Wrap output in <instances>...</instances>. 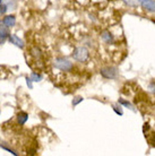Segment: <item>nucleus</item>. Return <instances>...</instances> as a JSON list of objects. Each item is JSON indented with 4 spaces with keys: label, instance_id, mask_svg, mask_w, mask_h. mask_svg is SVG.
Returning <instances> with one entry per match:
<instances>
[{
    "label": "nucleus",
    "instance_id": "f8f14e48",
    "mask_svg": "<svg viewBox=\"0 0 155 156\" xmlns=\"http://www.w3.org/2000/svg\"><path fill=\"white\" fill-rule=\"evenodd\" d=\"M122 1H124L128 7H132V8H136L138 6V4H139L138 0H122Z\"/></svg>",
    "mask_w": 155,
    "mask_h": 156
},
{
    "label": "nucleus",
    "instance_id": "a211bd4d",
    "mask_svg": "<svg viewBox=\"0 0 155 156\" xmlns=\"http://www.w3.org/2000/svg\"><path fill=\"white\" fill-rule=\"evenodd\" d=\"M148 90H150L151 93L155 94V80H152V82L148 84Z\"/></svg>",
    "mask_w": 155,
    "mask_h": 156
},
{
    "label": "nucleus",
    "instance_id": "dca6fc26",
    "mask_svg": "<svg viewBox=\"0 0 155 156\" xmlns=\"http://www.w3.org/2000/svg\"><path fill=\"white\" fill-rule=\"evenodd\" d=\"M30 77L32 78L33 82H41L42 80V75L41 74H36V73H32Z\"/></svg>",
    "mask_w": 155,
    "mask_h": 156
},
{
    "label": "nucleus",
    "instance_id": "2eb2a0df",
    "mask_svg": "<svg viewBox=\"0 0 155 156\" xmlns=\"http://www.w3.org/2000/svg\"><path fill=\"white\" fill-rule=\"evenodd\" d=\"M0 147H1L2 149H5V151H7V152L12 153L13 155H15V156L18 155V153H16L13 148H10V147H8V146H6V145H5V143H0Z\"/></svg>",
    "mask_w": 155,
    "mask_h": 156
},
{
    "label": "nucleus",
    "instance_id": "20e7f679",
    "mask_svg": "<svg viewBox=\"0 0 155 156\" xmlns=\"http://www.w3.org/2000/svg\"><path fill=\"white\" fill-rule=\"evenodd\" d=\"M101 37H102V40H103V41L106 43V44H109V45H111V44H114V42H116V40H114V36H113L109 31H106V30H104V31L101 32Z\"/></svg>",
    "mask_w": 155,
    "mask_h": 156
},
{
    "label": "nucleus",
    "instance_id": "f03ea898",
    "mask_svg": "<svg viewBox=\"0 0 155 156\" xmlns=\"http://www.w3.org/2000/svg\"><path fill=\"white\" fill-rule=\"evenodd\" d=\"M71 57L74 58V60H76L78 62H85L89 57V52H88V50H87V48L77 47V48H75V50H74V52H73Z\"/></svg>",
    "mask_w": 155,
    "mask_h": 156
},
{
    "label": "nucleus",
    "instance_id": "f3484780",
    "mask_svg": "<svg viewBox=\"0 0 155 156\" xmlns=\"http://www.w3.org/2000/svg\"><path fill=\"white\" fill-rule=\"evenodd\" d=\"M83 100H84V98H81V96H76V98H74V100H73V106L78 105L81 102H83Z\"/></svg>",
    "mask_w": 155,
    "mask_h": 156
},
{
    "label": "nucleus",
    "instance_id": "6e6552de",
    "mask_svg": "<svg viewBox=\"0 0 155 156\" xmlns=\"http://www.w3.org/2000/svg\"><path fill=\"white\" fill-rule=\"evenodd\" d=\"M8 40H9V42L12 43V44H15L16 47L20 48V49H23L24 48V42L18 37V36L15 35V34H10L9 37H8Z\"/></svg>",
    "mask_w": 155,
    "mask_h": 156
},
{
    "label": "nucleus",
    "instance_id": "f257e3e1",
    "mask_svg": "<svg viewBox=\"0 0 155 156\" xmlns=\"http://www.w3.org/2000/svg\"><path fill=\"white\" fill-rule=\"evenodd\" d=\"M53 67L61 71H70L73 69V62H70L67 58L63 57H58L53 60Z\"/></svg>",
    "mask_w": 155,
    "mask_h": 156
},
{
    "label": "nucleus",
    "instance_id": "4468645a",
    "mask_svg": "<svg viewBox=\"0 0 155 156\" xmlns=\"http://www.w3.org/2000/svg\"><path fill=\"white\" fill-rule=\"evenodd\" d=\"M8 4H4V0H0V15H4L8 10Z\"/></svg>",
    "mask_w": 155,
    "mask_h": 156
},
{
    "label": "nucleus",
    "instance_id": "39448f33",
    "mask_svg": "<svg viewBox=\"0 0 155 156\" xmlns=\"http://www.w3.org/2000/svg\"><path fill=\"white\" fill-rule=\"evenodd\" d=\"M10 35V32H9V27L5 26L4 24H0V43H4L5 40L9 37Z\"/></svg>",
    "mask_w": 155,
    "mask_h": 156
},
{
    "label": "nucleus",
    "instance_id": "9b49d317",
    "mask_svg": "<svg viewBox=\"0 0 155 156\" xmlns=\"http://www.w3.org/2000/svg\"><path fill=\"white\" fill-rule=\"evenodd\" d=\"M31 53H32V55H33L35 59H41V58H42V52H41V50H40L38 47L32 48Z\"/></svg>",
    "mask_w": 155,
    "mask_h": 156
},
{
    "label": "nucleus",
    "instance_id": "423d86ee",
    "mask_svg": "<svg viewBox=\"0 0 155 156\" xmlns=\"http://www.w3.org/2000/svg\"><path fill=\"white\" fill-rule=\"evenodd\" d=\"M142 7L150 12H155V0H145L140 2Z\"/></svg>",
    "mask_w": 155,
    "mask_h": 156
},
{
    "label": "nucleus",
    "instance_id": "6ab92c4d",
    "mask_svg": "<svg viewBox=\"0 0 155 156\" xmlns=\"http://www.w3.org/2000/svg\"><path fill=\"white\" fill-rule=\"evenodd\" d=\"M26 84H27V86H28V88H30V90L33 88V80H32L31 77H26Z\"/></svg>",
    "mask_w": 155,
    "mask_h": 156
},
{
    "label": "nucleus",
    "instance_id": "9d476101",
    "mask_svg": "<svg viewBox=\"0 0 155 156\" xmlns=\"http://www.w3.org/2000/svg\"><path fill=\"white\" fill-rule=\"evenodd\" d=\"M118 103H119L120 105L124 106V108H128L129 110H132V112H136V111H137V110L134 108V105H132V103L129 101H127V100H124V98H119V100H118Z\"/></svg>",
    "mask_w": 155,
    "mask_h": 156
},
{
    "label": "nucleus",
    "instance_id": "ddd939ff",
    "mask_svg": "<svg viewBox=\"0 0 155 156\" xmlns=\"http://www.w3.org/2000/svg\"><path fill=\"white\" fill-rule=\"evenodd\" d=\"M112 109H113V111L116 112L118 115H124V111H122V108L120 106V104L118 103V104H112Z\"/></svg>",
    "mask_w": 155,
    "mask_h": 156
},
{
    "label": "nucleus",
    "instance_id": "aec40b11",
    "mask_svg": "<svg viewBox=\"0 0 155 156\" xmlns=\"http://www.w3.org/2000/svg\"><path fill=\"white\" fill-rule=\"evenodd\" d=\"M138 1H139V4H140V2H143V1H145V0H138Z\"/></svg>",
    "mask_w": 155,
    "mask_h": 156
},
{
    "label": "nucleus",
    "instance_id": "7ed1b4c3",
    "mask_svg": "<svg viewBox=\"0 0 155 156\" xmlns=\"http://www.w3.org/2000/svg\"><path fill=\"white\" fill-rule=\"evenodd\" d=\"M100 74L105 79H117L119 77V69L113 66H106L100 69Z\"/></svg>",
    "mask_w": 155,
    "mask_h": 156
},
{
    "label": "nucleus",
    "instance_id": "1a4fd4ad",
    "mask_svg": "<svg viewBox=\"0 0 155 156\" xmlns=\"http://www.w3.org/2000/svg\"><path fill=\"white\" fill-rule=\"evenodd\" d=\"M27 120H28V114L26 112H20V113L17 114V122H18V125H25Z\"/></svg>",
    "mask_w": 155,
    "mask_h": 156
},
{
    "label": "nucleus",
    "instance_id": "0eeeda50",
    "mask_svg": "<svg viewBox=\"0 0 155 156\" xmlns=\"http://www.w3.org/2000/svg\"><path fill=\"white\" fill-rule=\"evenodd\" d=\"M1 23L4 24L5 26H7V27H13V26H15L16 24V17L13 15H9V16H6L4 17V20H1Z\"/></svg>",
    "mask_w": 155,
    "mask_h": 156
}]
</instances>
